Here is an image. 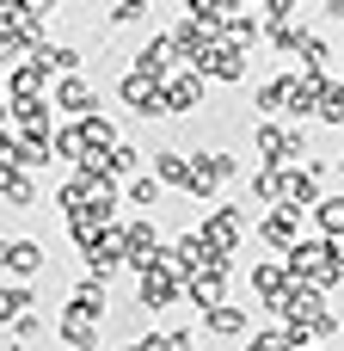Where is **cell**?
<instances>
[{
	"label": "cell",
	"mask_w": 344,
	"mask_h": 351,
	"mask_svg": "<svg viewBox=\"0 0 344 351\" xmlns=\"http://www.w3.org/2000/svg\"><path fill=\"white\" fill-rule=\"evenodd\" d=\"M135 296H142V308H166V302H172V296H178V278H172V271H166V259H160V265H148V271H142V284H135Z\"/></svg>",
	"instance_id": "1"
},
{
	"label": "cell",
	"mask_w": 344,
	"mask_h": 351,
	"mask_svg": "<svg viewBox=\"0 0 344 351\" xmlns=\"http://www.w3.org/2000/svg\"><path fill=\"white\" fill-rule=\"evenodd\" d=\"M160 99H166V111H191V105H203V74H172V80L160 86Z\"/></svg>",
	"instance_id": "2"
},
{
	"label": "cell",
	"mask_w": 344,
	"mask_h": 351,
	"mask_svg": "<svg viewBox=\"0 0 344 351\" xmlns=\"http://www.w3.org/2000/svg\"><path fill=\"white\" fill-rule=\"evenodd\" d=\"M0 265L18 271V278H31V271L43 265V247H37V241H6V247H0Z\"/></svg>",
	"instance_id": "3"
},
{
	"label": "cell",
	"mask_w": 344,
	"mask_h": 351,
	"mask_svg": "<svg viewBox=\"0 0 344 351\" xmlns=\"http://www.w3.org/2000/svg\"><path fill=\"white\" fill-rule=\"evenodd\" d=\"M222 284H228V265H215V271H197L185 290H191V302H203V308H222Z\"/></svg>",
	"instance_id": "4"
},
{
	"label": "cell",
	"mask_w": 344,
	"mask_h": 351,
	"mask_svg": "<svg viewBox=\"0 0 344 351\" xmlns=\"http://www.w3.org/2000/svg\"><path fill=\"white\" fill-rule=\"evenodd\" d=\"M166 56H172V43H166V37L142 43V49H135V74H142V80H160V74H166Z\"/></svg>",
	"instance_id": "5"
},
{
	"label": "cell",
	"mask_w": 344,
	"mask_h": 351,
	"mask_svg": "<svg viewBox=\"0 0 344 351\" xmlns=\"http://www.w3.org/2000/svg\"><path fill=\"white\" fill-rule=\"evenodd\" d=\"M55 105H62V111H86V105H92V86H86V80H74V74H68V80H62V86H55Z\"/></svg>",
	"instance_id": "6"
},
{
	"label": "cell",
	"mask_w": 344,
	"mask_h": 351,
	"mask_svg": "<svg viewBox=\"0 0 344 351\" xmlns=\"http://www.w3.org/2000/svg\"><path fill=\"white\" fill-rule=\"evenodd\" d=\"M154 173H160L166 185H191V167H185V154H172V148L154 154Z\"/></svg>",
	"instance_id": "7"
},
{
	"label": "cell",
	"mask_w": 344,
	"mask_h": 351,
	"mask_svg": "<svg viewBox=\"0 0 344 351\" xmlns=\"http://www.w3.org/2000/svg\"><path fill=\"white\" fill-rule=\"evenodd\" d=\"M25 308H31V290H0V321H25Z\"/></svg>",
	"instance_id": "8"
},
{
	"label": "cell",
	"mask_w": 344,
	"mask_h": 351,
	"mask_svg": "<svg viewBox=\"0 0 344 351\" xmlns=\"http://www.w3.org/2000/svg\"><path fill=\"white\" fill-rule=\"evenodd\" d=\"M240 327H246V315H240V308H228V302H222V308H209V333H240Z\"/></svg>",
	"instance_id": "9"
},
{
	"label": "cell",
	"mask_w": 344,
	"mask_h": 351,
	"mask_svg": "<svg viewBox=\"0 0 344 351\" xmlns=\"http://www.w3.org/2000/svg\"><path fill=\"white\" fill-rule=\"evenodd\" d=\"M62 339H68V346H80V351H92V346H98V333H92L86 321H62Z\"/></svg>",
	"instance_id": "10"
},
{
	"label": "cell",
	"mask_w": 344,
	"mask_h": 351,
	"mask_svg": "<svg viewBox=\"0 0 344 351\" xmlns=\"http://www.w3.org/2000/svg\"><path fill=\"white\" fill-rule=\"evenodd\" d=\"M320 228H326V234L344 228V197H326V204H320Z\"/></svg>",
	"instance_id": "11"
},
{
	"label": "cell",
	"mask_w": 344,
	"mask_h": 351,
	"mask_svg": "<svg viewBox=\"0 0 344 351\" xmlns=\"http://www.w3.org/2000/svg\"><path fill=\"white\" fill-rule=\"evenodd\" d=\"M55 148H62L68 160H80V154H86V142H80V130H62V136H55Z\"/></svg>",
	"instance_id": "12"
},
{
	"label": "cell",
	"mask_w": 344,
	"mask_h": 351,
	"mask_svg": "<svg viewBox=\"0 0 344 351\" xmlns=\"http://www.w3.org/2000/svg\"><path fill=\"white\" fill-rule=\"evenodd\" d=\"M129 197H135V204H154V197H160V185H154V179H135V185H129Z\"/></svg>",
	"instance_id": "13"
}]
</instances>
